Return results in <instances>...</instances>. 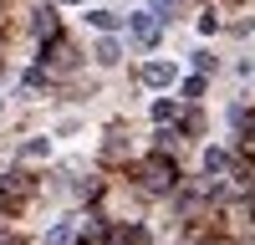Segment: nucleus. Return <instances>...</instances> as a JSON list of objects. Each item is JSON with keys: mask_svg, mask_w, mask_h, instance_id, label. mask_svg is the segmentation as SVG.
Returning a JSON list of instances; mask_svg holds the SVG:
<instances>
[{"mask_svg": "<svg viewBox=\"0 0 255 245\" xmlns=\"http://www.w3.org/2000/svg\"><path fill=\"white\" fill-rule=\"evenodd\" d=\"M72 235H77V225H56V230L46 235V245H72Z\"/></svg>", "mask_w": 255, "mask_h": 245, "instance_id": "nucleus-3", "label": "nucleus"}, {"mask_svg": "<svg viewBox=\"0 0 255 245\" xmlns=\"http://www.w3.org/2000/svg\"><path fill=\"white\" fill-rule=\"evenodd\" d=\"M97 61H108V67H113V61H118V41H97Z\"/></svg>", "mask_w": 255, "mask_h": 245, "instance_id": "nucleus-5", "label": "nucleus"}, {"mask_svg": "<svg viewBox=\"0 0 255 245\" xmlns=\"http://www.w3.org/2000/svg\"><path fill=\"white\" fill-rule=\"evenodd\" d=\"M92 26H97V31H113L118 15H113V10H92Z\"/></svg>", "mask_w": 255, "mask_h": 245, "instance_id": "nucleus-4", "label": "nucleus"}, {"mask_svg": "<svg viewBox=\"0 0 255 245\" xmlns=\"http://www.w3.org/2000/svg\"><path fill=\"white\" fill-rule=\"evenodd\" d=\"M128 31H133V41H138V46H153V36H158V20L148 15V10H138V15H128Z\"/></svg>", "mask_w": 255, "mask_h": 245, "instance_id": "nucleus-1", "label": "nucleus"}, {"mask_svg": "<svg viewBox=\"0 0 255 245\" xmlns=\"http://www.w3.org/2000/svg\"><path fill=\"white\" fill-rule=\"evenodd\" d=\"M225 163H230V158H225L220 148H209V153H204V169H225Z\"/></svg>", "mask_w": 255, "mask_h": 245, "instance_id": "nucleus-6", "label": "nucleus"}, {"mask_svg": "<svg viewBox=\"0 0 255 245\" xmlns=\"http://www.w3.org/2000/svg\"><path fill=\"white\" fill-rule=\"evenodd\" d=\"M148 87H168V82H174V67H163V61H148Z\"/></svg>", "mask_w": 255, "mask_h": 245, "instance_id": "nucleus-2", "label": "nucleus"}]
</instances>
